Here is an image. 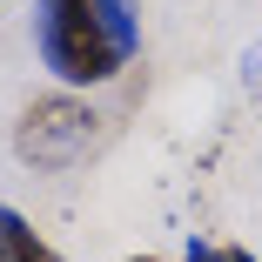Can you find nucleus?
Returning a JSON list of instances; mask_svg holds the SVG:
<instances>
[{
	"label": "nucleus",
	"instance_id": "4",
	"mask_svg": "<svg viewBox=\"0 0 262 262\" xmlns=\"http://www.w3.org/2000/svg\"><path fill=\"white\" fill-rule=\"evenodd\" d=\"M101 20H108L115 47L135 61V54H141V20H135V0H101Z\"/></svg>",
	"mask_w": 262,
	"mask_h": 262
},
{
	"label": "nucleus",
	"instance_id": "5",
	"mask_svg": "<svg viewBox=\"0 0 262 262\" xmlns=\"http://www.w3.org/2000/svg\"><path fill=\"white\" fill-rule=\"evenodd\" d=\"M182 262H255L249 249H235V242H202V235H188V255Z\"/></svg>",
	"mask_w": 262,
	"mask_h": 262
},
{
	"label": "nucleus",
	"instance_id": "7",
	"mask_svg": "<svg viewBox=\"0 0 262 262\" xmlns=\"http://www.w3.org/2000/svg\"><path fill=\"white\" fill-rule=\"evenodd\" d=\"M128 262H162V255H128Z\"/></svg>",
	"mask_w": 262,
	"mask_h": 262
},
{
	"label": "nucleus",
	"instance_id": "6",
	"mask_svg": "<svg viewBox=\"0 0 262 262\" xmlns=\"http://www.w3.org/2000/svg\"><path fill=\"white\" fill-rule=\"evenodd\" d=\"M242 81H262V34L242 47Z\"/></svg>",
	"mask_w": 262,
	"mask_h": 262
},
{
	"label": "nucleus",
	"instance_id": "3",
	"mask_svg": "<svg viewBox=\"0 0 262 262\" xmlns=\"http://www.w3.org/2000/svg\"><path fill=\"white\" fill-rule=\"evenodd\" d=\"M0 262H68L54 242H40L34 229H27V215L20 208H7L0 202Z\"/></svg>",
	"mask_w": 262,
	"mask_h": 262
},
{
	"label": "nucleus",
	"instance_id": "2",
	"mask_svg": "<svg viewBox=\"0 0 262 262\" xmlns=\"http://www.w3.org/2000/svg\"><path fill=\"white\" fill-rule=\"evenodd\" d=\"M94 135H101V115L88 108V94L54 88V94H40V101L20 108V121H14V155H20L34 175H61V168H74L81 155L94 148Z\"/></svg>",
	"mask_w": 262,
	"mask_h": 262
},
{
	"label": "nucleus",
	"instance_id": "1",
	"mask_svg": "<svg viewBox=\"0 0 262 262\" xmlns=\"http://www.w3.org/2000/svg\"><path fill=\"white\" fill-rule=\"evenodd\" d=\"M34 54L61 88H108L128 68V54L115 47L108 20H101V0H40Z\"/></svg>",
	"mask_w": 262,
	"mask_h": 262
}]
</instances>
